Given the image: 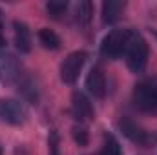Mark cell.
<instances>
[{
	"instance_id": "6da1fadb",
	"label": "cell",
	"mask_w": 157,
	"mask_h": 155,
	"mask_svg": "<svg viewBox=\"0 0 157 155\" xmlns=\"http://www.w3.org/2000/svg\"><path fill=\"white\" fill-rule=\"evenodd\" d=\"M124 57H126V66L132 73L144 71V68L148 64V57H150V47H148L146 39L139 31L130 29V39H128Z\"/></svg>"
},
{
	"instance_id": "7a4b0ae2",
	"label": "cell",
	"mask_w": 157,
	"mask_h": 155,
	"mask_svg": "<svg viewBox=\"0 0 157 155\" xmlns=\"http://www.w3.org/2000/svg\"><path fill=\"white\" fill-rule=\"evenodd\" d=\"M132 100L139 112L157 115V78H144L135 84L132 91Z\"/></svg>"
},
{
	"instance_id": "3957f363",
	"label": "cell",
	"mask_w": 157,
	"mask_h": 155,
	"mask_svg": "<svg viewBox=\"0 0 157 155\" xmlns=\"http://www.w3.org/2000/svg\"><path fill=\"white\" fill-rule=\"evenodd\" d=\"M130 39V29H112L101 42V55L110 60H117L124 55Z\"/></svg>"
},
{
	"instance_id": "277c9868",
	"label": "cell",
	"mask_w": 157,
	"mask_h": 155,
	"mask_svg": "<svg viewBox=\"0 0 157 155\" xmlns=\"http://www.w3.org/2000/svg\"><path fill=\"white\" fill-rule=\"evenodd\" d=\"M28 108L17 99H0V120L9 126H22L28 120Z\"/></svg>"
},
{
	"instance_id": "5b68a950",
	"label": "cell",
	"mask_w": 157,
	"mask_h": 155,
	"mask_svg": "<svg viewBox=\"0 0 157 155\" xmlns=\"http://www.w3.org/2000/svg\"><path fill=\"white\" fill-rule=\"evenodd\" d=\"M22 75H24L22 62L13 53L2 51L0 53V82L6 86H13V84L17 86Z\"/></svg>"
},
{
	"instance_id": "8992f818",
	"label": "cell",
	"mask_w": 157,
	"mask_h": 155,
	"mask_svg": "<svg viewBox=\"0 0 157 155\" xmlns=\"http://www.w3.org/2000/svg\"><path fill=\"white\" fill-rule=\"evenodd\" d=\"M86 59H88L86 51H82V49L71 51L60 64V80L64 84H75L84 64H86Z\"/></svg>"
},
{
	"instance_id": "52a82bcc",
	"label": "cell",
	"mask_w": 157,
	"mask_h": 155,
	"mask_svg": "<svg viewBox=\"0 0 157 155\" xmlns=\"http://www.w3.org/2000/svg\"><path fill=\"white\" fill-rule=\"evenodd\" d=\"M119 130L122 131V135H124L128 141H132V142L137 144V146L146 148V146H150V142H152V135H150L141 124H137L135 120H132V119H128V117H122V119L119 120Z\"/></svg>"
},
{
	"instance_id": "ba28073f",
	"label": "cell",
	"mask_w": 157,
	"mask_h": 155,
	"mask_svg": "<svg viewBox=\"0 0 157 155\" xmlns=\"http://www.w3.org/2000/svg\"><path fill=\"white\" fill-rule=\"evenodd\" d=\"M71 115L78 120V124H84L95 119L93 104L82 91H73L71 95Z\"/></svg>"
},
{
	"instance_id": "9c48e42d",
	"label": "cell",
	"mask_w": 157,
	"mask_h": 155,
	"mask_svg": "<svg viewBox=\"0 0 157 155\" xmlns=\"http://www.w3.org/2000/svg\"><path fill=\"white\" fill-rule=\"evenodd\" d=\"M86 88L95 99H102L106 95V75L101 66H93L86 77Z\"/></svg>"
},
{
	"instance_id": "30bf717a",
	"label": "cell",
	"mask_w": 157,
	"mask_h": 155,
	"mask_svg": "<svg viewBox=\"0 0 157 155\" xmlns=\"http://www.w3.org/2000/svg\"><path fill=\"white\" fill-rule=\"evenodd\" d=\"M13 39H15V46L20 53L31 51V31L26 22L13 20Z\"/></svg>"
},
{
	"instance_id": "8fae6325",
	"label": "cell",
	"mask_w": 157,
	"mask_h": 155,
	"mask_svg": "<svg viewBox=\"0 0 157 155\" xmlns=\"http://www.w3.org/2000/svg\"><path fill=\"white\" fill-rule=\"evenodd\" d=\"M17 86H18V91L22 93V97L26 100H29L31 104H37L39 102V86H37L35 78L31 77V75L24 73L22 78L17 82Z\"/></svg>"
},
{
	"instance_id": "7c38bea8",
	"label": "cell",
	"mask_w": 157,
	"mask_h": 155,
	"mask_svg": "<svg viewBox=\"0 0 157 155\" xmlns=\"http://www.w3.org/2000/svg\"><path fill=\"white\" fill-rule=\"evenodd\" d=\"M126 7V2H121V0H108V2H102V22L104 24H113L117 22L122 15Z\"/></svg>"
},
{
	"instance_id": "4fadbf2b",
	"label": "cell",
	"mask_w": 157,
	"mask_h": 155,
	"mask_svg": "<svg viewBox=\"0 0 157 155\" xmlns=\"http://www.w3.org/2000/svg\"><path fill=\"white\" fill-rule=\"evenodd\" d=\"M93 18V4L90 0H82L77 4V9H75V20L80 28H88L90 22Z\"/></svg>"
},
{
	"instance_id": "5bb4252c",
	"label": "cell",
	"mask_w": 157,
	"mask_h": 155,
	"mask_svg": "<svg viewBox=\"0 0 157 155\" xmlns=\"http://www.w3.org/2000/svg\"><path fill=\"white\" fill-rule=\"evenodd\" d=\"M39 40L40 44L46 47V49H51V51H55V49H59L60 47V37L53 31V29H49V28H42L39 31Z\"/></svg>"
},
{
	"instance_id": "9a60e30c",
	"label": "cell",
	"mask_w": 157,
	"mask_h": 155,
	"mask_svg": "<svg viewBox=\"0 0 157 155\" xmlns=\"http://www.w3.org/2000/svg\"><path fill=\"white\" fill-rule=\"evenodd\" d=\"M95 155H122V148L119 144V141L112 135V133H104V139H102V146L101 150Z\"/></svg>"
},
{
	"instance_id": "2e32d148",
	"label": "cell",
	"mask_w": 157,
	"mask_h": 155,
	"mask_svg": "<svg viewBox=\"0 0 157 155\" xmlns=\"http://www.w3.org/2000/svg\"><path fill=\"white\" fill-rule=\"evenodd\" d=\"M71 137L78 146H88V142H90V133L84 124H75L71 128Z\"/></svg>"
},
{
	"instance_id": "e0dca14e",
	"label": "cell",
	"mask_w": 157,
	"mask_h": 155,
	"mask_svg": "<svg viewBox=\"0 0 157 155\" xmlns=\"http://www.w3.org/2000/svg\"><path fill=\"white\" fill-rule=\"evenodd\" d=\"M68 2H59V0H53V2H48L46 4V11L51 18H60L66 11H68Z\"/></svg>"
},
{
	"instance_id": "ac0fdd59",
	"label": "cell",
	"mask_w": 157,
	"mask_h": 155,
	"mask_svg": "<svg viewBox=\"0 0 157 155\" xmlns=\"http://www.w3.org/2000/svg\"><path fill=\"white\" fill-rule=\"evenodd\" d=\"M48 153L49 155H62L60 148V135L57 130H51L48 135Z\"/></svg>"
},
{
	"instance_id": "d6986e66",
	"label": "cell",
	"mask_w": 157,
	"mask_h": 155,
	"mask_svg": "<svg viewBox=\"0 0 157 155\" xmlns=\"http://www.w3.org/2000/svg\"><path fill=\"white\" fill-rule=\"evenodd\" d=\"M15 155H28V152H26L24 146H18V148L15 150Z\"/></svg>"
},
{
	"instance_id": "ffe728a7",
	"label": "cell",
	"mask_w": 157,
	"mask_h": 155,
	"mask_svg": "<svg viewBox=\"0 0 157 155\" xmlns=\"http://www.w3.org/2000/svg\"><path fill=\"white\" fill-rule=\"evenodd\" d=\"M2 28H4V26H0V47H4V44H6V37H4V31H2Z\"/></svg>"
},
{
	"instance_id": "44dd1931",
	"label": "cell",
	"mask_w": 157,
	"mask_h": 155,
	"mask_svg": "<svg viewBox=\"0 0 157 155\" xmlns=\"http://www.w3.org/2000/svg\"><path fill=\"white\" fill-rule=\"evenodd\" d=\"M0 26H2V9H0Z\"/></svg>"
},
{
	"instance_id": "7402d4cb",
	"label": "cell",
	"mask_w": 157,
	"mask_h": 155,
	"mask_svg": "<svg viewBox=\"0 0 157 155\" xmlns=\"http://www.w3.org/2000/svg\"><path fill=\"white\" fill-rule=\"evenodd\" d=\"M155 37H157V33H155Z\"/></svg>"
}]
</instances>
